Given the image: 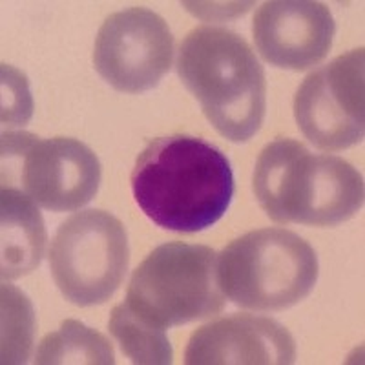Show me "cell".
Listing matches in <instances>:
<instances>
[{
	"label": "cell",
	"instance_id": "obj_1",
	"mask_svg": "<svg viewBox=\"0 0 365 365\" xmlns=\"http://www.w3.org/2000/svg\"><path fill=\"white\" fill-rule=\"evenodd\" d=\"M130 182L145 216L181 234L216 225L234 197V172L227 155L192 135L150 141L137 158Z\"/></svg>",
	"mask_w": 365,
	"mask_h": 365
},
{
	"label": "cell",
	"instance_id": "obj_2",
	"mask_svg": "<svg viewBox=\"0 0 365 365\" xmlns=\"http://www.w3.org/2000/svg\"><path fill=\"white\" fill-rule=\"evenodd\" d=\"M252 190L276 223L336 227L361 210L364 178L338 155L312 154L302 143L278 137L257 158Z\"/></svg>",
	"mask_w": 365,
	"mask_h": 365
},
{
	"label": "cell",
	"instance_id": "obj_3",
	"mask_svg": "<svg viewBox=\"0 0 365 365\" xmlns=\"http://www.w3.org/2000/svg\"><path fill=\"white\" fill-rule=\"evenodd\" d=\"M178 75L220 135L247 143L263 125L267 79L249 42L232 29L201 26L179 46Z\"/></svg>",
	"mask_w": 365,
	"mask_h": 365
},
{
	"label": "cell",
	"instance_id": "obj_4",
	"mask_svg": "<svg viewBox=\"0 0 365 365\" xmlns=\"http://www.w3.org/2000/svg\"><path fill=\"white\" fill-rule=\"evenodd\" d=\"M318 272L314 249L279 227L247 232L217 254V285L225 299L257 312L294 307L311 294Z\"/></svg>",
	"mask_w": 365,
	"mask_h": 365
},
{
	"label": "cell",
	"instance_id": "obj_5",
	"mask_svg": "<svg viewBox=\"0 0 365 365\" xmlns=\"http://www.w3.org/2000/svg\"><path fill=\"white\" fill-rule=\"evenodd\" d=\"M125 303L163 331L217 314L225 307L217 254L181 241L158 247L133 270Z\"/></svg>",
	"mask_w": 365,
	"mask_h": 365
},
{
	"label": "cell",
	"instance_id": "obj_6",
	"mask_svg": "<svg viewBox=\"0 0 365 365\" xmlns=\"http://www.w3.org/2000/svg\"><path fill=\"white\" fill-rule=\"evenodd\" d=\"M55 285L79 307L108 302L128 270L125 225L106 210H81L61 223L48 254Z\"/></svg>",
	"mask_w": 365,
	"mask_h": 365
},
{
	"label": "cell",
	"instance_id": "obj_7",
	"mask_svg": "<svg viewBox=\"0 0 365 365\" xmlns=\"http://www.w3.org/2000/svg\"><path fill=\"white\" fill-rule=\"evenodd\" d=\"M21 190L50 212H75L96 197L101 163L73 137L41 139L28 132L2 133V187Z\"/></svg>",
	"mask_w": 365,
	"mask_h": 365
},
{
	"label": "cell",
	"instance_id": "obj_8",
	"mask_svg": "<svg viewBox=\"0 0 365 365\" xmlns=\"http://www.w3.org/2000/svg\"><path fill=\"white\" fill-rule=\"evenodd\" d=\"M364 48L340 55L299 84L294 97L298 128L319 150L356 145L365 133Z\"/></svg>",
	"mask_w": 365,
	"mask_h": 365
},
{
	"label": "cell",
	"instance_id": "obj_9",
	"mask_svg": "<svg viewBox=\"0 0 365 365\" xmlns=\"http://www.w3.org/2000/svg\"><path fill=\"white\" fill-rule=\"evenodd\" d=\"M174 37L163 17L146 8L112 13L97 31L93 66L117 91L143 93L172 68Z\"/></svg>",
	"mask_w": 365,
	"mask_h": 365
},
{
	"label": "cell",
	"instance_id": "obj_10",
	"mask_svg": "<svg viewBox=\"0 0 365 365\" xmlns=\"http://www.w3.org/2000/svg\"><path fill=\"white\" fill-rule=\"evenodd\" d=\"M336 24L312 0H272L257 9L252 37L263 61L283 70H309L327 57Z\"/></svg>",
	"mask_w": 365,
	"mask_h": 365
},
{
	"label": "cell",
	"instance_id": "obj_11",
	"mask_svg": "<svg viewBox=\"0 0 365 365\" xmlns=\"http://www.w3.org/2000/svg\"><path fill=\"white\" fill-rule=\"evenodd\" d=\"M294 338L267 316L232 314L192 332L185 351L187 365H291Z\"/></svg>",
	"mask_w": 365,
	"mask_h": 365
},
{
	"label": "cell",
	"instance_id": "obj_12",
	"mask_svg": "<svg viewBox=\"0 0 365 365\" xmlns=\"http://www.w3.org/2000/svg\"><path fill=\"white\" fill-rule=\"evenodd\" d=\"M0 276L13 282L34 272L46 250L44 220L37 203L17 187L0 194Z\"/></svg>",
	"mask_w": 365,
	"mask_h": 365
},
{
	"label": "cell",
	"instance_id": "obj_13",
	"mask_svg": "<svg viewBox=\"0 0 365 365\" xmlns=\"http://www.w3.org/2000/svg\"><path fill=\"white\" fill-rule=\"evenodd\" d=\"M37 365H113V347L101 332L77 319H66L61 329L46 334L35 353Z\"/></svg>",
	"mask_w": 365,
	"mask_h": 365
},
{
	"label": "cell",
	"instance_id": "obj_14",
	"mask_svg": "<svg viewBox=\"0 0 365 365\" xmlns=\"http://www.w3.org/2000/svg\"><path fill=\"white\" fill-rule=\"evenodd\" d=\"M108 329L132 364L168 365L174 360V349L165 331L146 324L145 319L130 311L125 302L113 307Z\"/></svg>",
	"mask_w": 365,
	"mask_h": 365
},
{
	"label": "cell",
	"instance_id": "obj_15",
	"mask_svg": "<svg viewBox=\"0 0 365 365\" xmlns=\"http://www.w3.org/2000/svg\"><path fill=\"white\" fill-rule=\"evenodd\" d=\"M2 364H26L34 340V311L21 291L2 285Z\"/></svg>",
	"mask_w": 365,
	"mask_h": 365
}]
</instances>
